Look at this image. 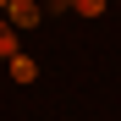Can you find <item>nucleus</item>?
Listing matches in <instances>:
<instances>
[{
  "mask_svg": "<svg viewBox=\"0 0 121 121\" xmlns=\"http://www.w3.org/2000/svg\"><path fill=\"white\" fill-rule=\"evenodd\" d=\"M6 66H11V83H39V60L33 55H11Z\"/></svg>",
  "mask_w": 121,
  "mask_h": 121,
  "instance_id": "2",
  "label": "nucleus"
},
{
  "mask_svg": "<svg viewBox=\"0 0 121 121\" xmlns=\"http://www.w3.org/2000/svg\"><path fill=\"white\" fill-rule=\"evenodd\" d=\"M39 17H44L39 0H11V6H6V22L11 28H39Z\"/></svg>",
  "mask_w": 121,
  "mask_h": 121,
  "instance_id": "1",
  "label": "nucleus"
},
{
  "mask_svg": "<svg viewBox=\"0 0 121 121\" xmlns=\"http://www.w3.org/2000/svg\"><path fill=\"white\" fill-rule=\"evenodd\" d=\"M72 11H77V17H105V0H77Z\"/></svg>",
  "mask_w": 121,
  "mask_h": 121,
  "instance_id": "4",
  "label": "nucleus"
},
{
  "mask_svg": "<svg viewBox=\"0 0 121 121\" xmlns=\"http://www.w3.org/2000/svg\"><path fill=\"white\" fill-rule=\"evenodd\" d=\"M11 55H17V28L0 17V60H11Z\"/></svg>",
  "mask_w": 121,
  "mask_h": 121,
  "instance_id": "3",
  "label": "nucleus"
},
{
  "mask_svg": "<svg viewBox=\"0 0 121 121\" xmlns=\"http://www.w3.org/2000/svg\"><path fill=\"white\" fill-rule=\"evenodd\" d=\"M6 6H11V0H0V17H6Z\"/></svg>",
  "mask_w": 121,
  "mask_h": 121,
  "instance_id": "5",
  "label": "nucleus"
}]
</instances>
